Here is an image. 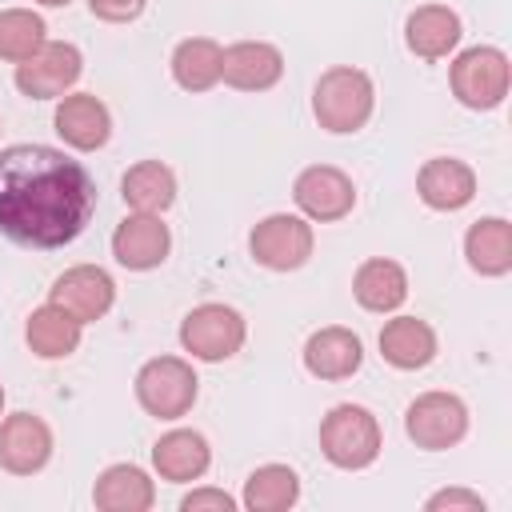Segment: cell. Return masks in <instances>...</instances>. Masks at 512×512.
Listing matches in <instances>:
<instances>
[{"instance_id":"6da1fadb","label":"cell","mask_w":512,"mask_h":512,"mask_svg":"<svg viewBox=\"0 0 512 512\" xmlns=\"http://www.w3.org/2000/svg\"><path fill=\"white\" fill-rule=\"evenodd\" d=\"M96 212V184L52 144L0 148V232L20 248H64Z\"/></svg>"},{"instance_id":"7a4b0ae2","label":"cell","mask_w":512,"mask_h":512,"mask_svg":"<svg viewBox=\"0 0 512 512\" xmlns=\"http://www.w3.org/2000/svg\"><path fill=\"white\" fill-rule=\"evenodd\" d=\"M372 108H376V84L364 68L336 64V68L320 72V80L312 88V116L324 132H332V136L360 132L372 120Z\"/></svg>"},{"instance_id":"3957f363","label":"cell","mask_w":512,"mask_h":512,"mask_svg":"<svg viewBox=\"0 0 512 512\" xmlns=\"http://www.w3.org/2000/svg\"><path fill=\"white\" fill-rule=\"evenodd\" d=\"M380 448H384L380 420L364 404H336L320 420V452L328 464H336L344 472H360V468L376 464Z\"/></svg>"},{"instance_id":"277c9868","label":"cell","mask_w":512,"mask_h":512,"mask_svg":"<svg viewBox=\"0 0 512 512\" xmlns=\"http://www.w3.org/2000/svg\"><path fill=\"white\" fill-rule=\"evenodd\" d=\"M448 84H452V96L472 108V112H488V108H500L508 88H512V64L500 48L492 44H476V48H464L452 68H448Z\"/></svg>"},{"instance_id":"5b68a950","label":"cell","mask_w":512,"mask_h":512,"mask_svg":"<svg viewBox=\"0 0 512 512\" xmlns=\"http://www.w3.org/2000/svg\"><path fill=\"white\" fill-rule=\"evenodd\" d=\"M200 380L188 360L180 356H152L136 372V400L156 420H180L196 404Z\"/></svg>"},{"instance_id":"8992f818","label":"cell","mask_w":512,"mask_h":512,"mask_svg":"<svg viewBox=\"0 0 512 512\" xmlns=\"http://www.w3.org/2000/svg\"><path fill=\"white\" fill-rule=\"evenodd\" d=\"M248 324L232 304H196L180 320V344L204 364H220L244 348Z\"/></svg>"},{"instance_id":"52a82bcc","label":"cell","mask_w":512,"mask_h":512,"mask_svg":"<svg viewBox=\"0 0 512 512\" xmlns=\"http://www.w3.org/2000/svg\"><path fill=\"white\" fill-rule=\"evenodd\" d=\"M316 248V236H312V224L304 216H292V212H272L264 216L252 236H248V252L260 268L268 272H296L308 264Z\"/></svg>"},{"instance_id":"ba28073f","label":"cell","mask_w":512,"mask_h":512,"mask_svg":"<svg viewBox=\"0 0 512 512\" xmlns=\"http://www.w3.org/2000/svg\"><path fill=\"white\" fill-rule=\"evenodd\" d=\"M404 432L416 448L444 452L468 436V404L456 392H420L404 408Z\"/></svg>"},{"instance_id":"9c48e42d","label":"cell","mask_w":512,"mask_h":512,"mask_svg":"<svg viewBox=\"0 0 512 512\" xmlns=\"http://www.w3.org/2000/svg\"><path fill=\"white\" fill-rule=\"evenodd\" d=\"M84 72V56L68 40H48L36 56L16 64V88L28 100H56L64 96Z\"/></svg>"},{"instance_id":"30bf717a","label":"cell","mask_w":512,"mask_h":512,"mask_svg":"<svg viewBox=\"0 0 512 512\" xmlns=\"http://www.w3.org/2000/svg\"><path fill=\"white\" fill-rule=\"evenodd\" d=\"M292 200L308 220L332 224V220H344L356 208V184H352L348 172H340L332 164H312L296 176Z\"/></svg>"},{"instance_id":"8fae6325","label":"cell","mask_w":512,"mask_h":512,"mask_svg":"<svg viewBox=\"0 0 512 512\" xmlns=\"http://www.w3.org/2000/svg\"><path fill=\"white\" fill-rule=\"evenodd\" d=\"M48 300L56 308H64L68 316H76L80 324H92V320L108 316V308L116 304V280L100 264H76L52 280Z\"/></svg>"},{"instance_id":"7c38bea8","label":"cell","mask_w":512,"mask_h":512,"mask_svg":"<svg viewBox=\"0 0 512 512\" xmlns=\"http://www.w3.org/2000/svg\"><path fill=\"white\" fill-rule=\"evenodd\" d=\"M172 232L156 212H128L112 232V256L128 272H152L168 260Z\"/></svg>"},{"instance_id":"4fadbf2b","label":"cell","mask_w":512,"mask_h":512,"mask_svg":"<svg viewBox=\"0 0 512 512\" xmlns=\"http://www.w3.org/2000/svg\"><path fill=\"white\" fill-rule=\"evenodd\" d=\"M52 460V428L36 412H12L0 420V468L32 476Z\"/></svg>"},{"instance_id":"5bb4252c","label":"cell","mask_w":512,"mask_h":512,"mask_svg":"<svg viewBox=\"0 0 512 512\" xmlns=\"http://www.w3.org/2000/svg\"><path fill=\"white\" fill-rule=\"evenodd\" d=\"M284 76V52L268 40H236L224 48L220 80L236 92H268Z\"/></svg>"},{"instance_id":"9a60e30c","label":"cell","mask_w":512,"mask_h":512,"mask_svg":"<svg viewBox=\"0 0 512 512\" xmlns=\"http://www.w3.org/2000/svg\"><path fill=\"white\" fill-rule=\"evenodd\" d=\"M60 140L76 152H96L108 144L112 136V112L100 96L92 92H72V96H60L56 104V116H52Z\"/></svg>"},{"instance_id":"2e32d148","label":"cell","mask_w":512,"mask_h":512,"mask_svg":"<svg viewBox=\"0 0 512 512\" xmlns=\"http://www.w3.org/2000/svg\"><path fill=\"white\" fill-rule=\"evenodd\" d=\"M416 192L436 212H456L476 196V172L456 156H432L416 172Z\"/></svg>"},{"instance_id":"e0dca14e","label":"cell","mask_w":512,"mask_h":512,"mask_svg":"<svg viewBox=\"0 0 512 512\" xmlns=\"http://www.w3.org/2000/svg\"><path fill=\"white\" fill-rule=\"evenodd\" d=\"M364 360V344L352 328L328 324L304 340V368L316 380H348Z\"/></svg>"},{"instance_id":"ac0fdd59","label":"cell","mask_w":512,"mask_h":512,"mask_svg":"<svg viewBox=\"0 0 512 512\" xmlns=\"http://www.w3.org/2000/svg\"><path fill=\"white\" fill-rule=\"evenodd\" d=\"M212 464V448L196 428H172L152 444V468L168 484H188L200 480Z\"/></svg>"},{"instance_id":"d6986e66","label":"cell","mask_w":512,"mask_h":512,"mask_svg":"<svg viewBox=\"0 0 512 512\" xmlns=\"http://www.w3.org/2000/svg\"><path fill=\"white\" fill-rule=\"evenodd\" d=\"M460 36H464V24L448 4H420L404 20V44L420 60H444L460 44Z\"/></svg>"},{"instance_id":"ffe728a7","label":"cell","mask_w":512,"mask_h":512,"mask_svg":"<svg viewBox=\"0 0 512 512\" xmlns=\"http://www.w3.org/2000/svg\"><path fill=\"white\" fill-rule=\"evenodd\" d=\"M92 504L100 512H148L156 504V484L136 464H108L92 484Z\"/></svg>"},{"instance_id":"44dd1931","label":"cell","mask_w":512,"mask_h":512,"mask_svg":"<svg viewBox=\"0 0 512 512\" xmlns=\"http://www.w3.org/2000/svg\"><path fill=\"white\" fill-rule=\"evenodd\" d=\"M380 356L400 368V372H416L428 368L436 360V332L428 320L420 316H396L380 328Z\"/></svg>"},{"instance_id":"7402d4cb","label":"cell","mask_w":512,"mask_h":512,"mask_svg":"<svg viewBox=\"0 0 512 512\" xmlns=\"http://www.w3.org/2000/svg\"><path fill=\"white\" fill-rule=\"evenodd\" d=\"M352 296L368 312H396L408 300V272L388 256H368L352 276Z\"/></svg>"},{"instance_id":"603a6c76","label":"cell","mask_w":512,"mask_h":512,"mask_svg":"<svg viewBox=\"0 0 512 512\" xmlns=\"http://www.w3.org/2000/svg\"><path fill=\"white\" fill-rule=\"evenodd\" d=\"M468 268L480 276H508L512 272V224L504 216H484L464 232Z\"/></svg>"},{"instance_id":"cb8c5ba5","label":"cell","mask_w":512,"mask_h":512,"mask_svg":"<svg viewBox=\"0 0 512 512\" xmlns=\"http://www.w3.org/2000/svg\"><path fill=\"white\" fill-rule=\"evenodd\" d=\"M80 332H84V324L76 316H68L64 308H56L52 300L44 308H36L28 316V324H24V340H28V348L40 360H64V356H72L80 348Z\"/></svg>"},{"instance_id":"d4e9b609","label":"cell","mask_w":512,"mask_h":512,"mask_svg":"<svg viewBox=\"0 0 512 512\" xmlns=\"http://www.w3.org/2000/svg\"><path fill=\"white\" fill-rule=\"evenodd\" d=\"M120 196L132 212H168L176 200V176L164 160H140L124 172L120 180Z\"/></svg>"},{"instance_id":"484cf974","label":"cell","mask_w":512,"mask_h":512,"mask_svg":"<svg viewBox=\"0 0 512 512\" xmlns=\"http://www.w3.org/2000/svg\"><path fill=\"white\" fill-rule=\"evenodd\" d=\"M220 60L224 48L212 36H188L172 48V80L184 92H208L220 84Z\"/></svg>"},{"instance_id":"4316f807","label":"cell","mask_w":512,"mask_h":512,"mask_svg":"<svg viewBox=\"0 0 512 512\" xmlns=\"http://www.w3.org/2000/svg\"><path fill=\"white\" fill-rule=\"evenodd\" d=\"M300 500V476L288 464H260L244 480L240 504L248 512H284Z\"/></svg>"},{"instance_id":"83f0119b","label":"cell","mask_w":512,"mask_h":512,"mask_svg":"<svg viewBox=\"0 0 512 512\" xmlns=\"http://www.w3.org/2000/svg\"><path fill=\"white\" fill-rule=\"evenodd\" d=\"M48 44V24L32 8H4L0 12V60H28Z\"/></svg>"},{"instance_id":"f1b7e54d","label":"cell","mask_w":512,"mask_h":512,"mask_svg":"<svg viewBox=\"0 0 512 512\" xmlns=\"http://www.w3.org/2000/svg\"><path fill=\"white\" fill-rule=\"evenodd\" d=\"M428 512H440V508H464V512H484V496L480 492H468V488H444V492H432L424 500Z\"/></svg>"},{"instance_id":"f546056e","label":"cell","mask_w":512,"mask_h":512,"mask_svg":"<svg viewBox=\"0 0 512 512\" xmlns=\"http://www.w3.org/2000/svg\"><path fill=\"white\" fill-rule=\"evenodd\" d=\"M88 8H92L96 20L128 24V20H136V16L148 8V0H88Z\"/></svg>"},{"instance_id":"4dcf8cb0","label":"cell","mask_w":512,"mask_h":512,"mask_svg":"<svg viewBox=\"0 0 512 512\" xmlns=\"http://www.w3.org/2000/svg\"><path fill=\"white\" fill-rule=\"evenodd\" d=\"M204 508L232 512V508H236V500H232L224 488H192V492L180 500V512H204Z\"/></svg>"},{"instance_id":"1f68e13d","label":"cell","mask_w":512,"mask_h":512,"mask_svg":"<svg viewBox=\"0 0 512 512\" xmlns=\"http://www.w3.org/2000/svg\"><path fill=\"white\" fill-rule=\"evenodd\" d=\"M36 4H44V8H64L68 0H36Z\"/></svg>"},{"instance_id":"d6a6232c","label":"cell","mask_w":512,"mask_h":512,"mask_svg":"<svg viewBox=\"0 0 512 512\" xmlns=\"http://www.w3.org/2000/svg\"><path fill=\"white\" fill-rule=\"evenodd\" d=\"M0 416H4V384H0Z\"/></svg>"}]
</instances>
